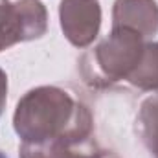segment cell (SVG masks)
Returning <instances> with one entry per match:
<instances>
[{"mask_svg": "<svg viewBox=\"0 0 158 158\" xmlns=\"http://www.w3.org/2000/svg\"><path fill=\"white\" fill-rule=\"evenodd\" d=\"M77 158H118L112 151H107V149H94V147H90V149H86V151H83Z\"/></svg>", "mask_w": 158, "mask_h": 158, "instance_id": "cell-9", "label": "cell"}, {"mask_svg": "<svg viewBox=\"0 0 158 158\" xmlns=\"http://www.w3.org/2000/svg\"><path fill=\"white\" fill-rule=\"evenodd\" d=\"M127 81L145 92H158V42H145L142 59Z\"/></svg>", "mask_w": 158, "mask_h": 158, "instance_id": "cell-6", "label": "cell"}, {"mask_svg": "<svg viewBox=\"0 0 158 158\" xmlns=\"http://www.w3.org/2000/svg\"><path fill=\"white\" fill-rule=\"evenodd\" d=\"M13 129L24 143L52 140L88 149L94 132L90 109L66 88L44 85L28 90L17 103Z\"/></svg>", "mask_w": 158, "mask_h": 158, "instance_id": "cell-1", "label": "cell"}, {"mask_svg": "<svg viewBox=\"0 0 158 158\" xmlns=\"http://www.w3.org/2000/svg\"><path fill=\"white\" fill-rule=\"evenodd\" d=\"M90 149V147H88ZM86 149H76L61 140L42 142V143H20L19 158H77Z\"/></svg>", "mask_w": 158, "mask_h": 158, "instance_id": "cell-8", "label": "cell"}, {"mask_svg": "<svg viewBox=\"0 0 158 158\" xmlns=\"http://www.w3.org/2000/svg\"><path fill=\"white\" fill-rule=\"evenodd\" d=\"M136 131L145 149L158 158V94L143 99L136 119Z\"/></svg>", "mask_w": 158, "mask_h": 158, "instance_id": "cell-7", "label": "cell"}, {"mask_svg": "<svg viewBox=\"0 0 158 158\" xmlns=\"http://www.w3.org/2000/svg\"><path fill=\"white\" fill-rule=\"evenodd\" d=\"M61 30L76 48H86L98 39L101 28V7L98 0H61Z\"/></svg>", "mask_w": 158, "mask_h": 158, "instance_id": "cell-4", "label": "cell"}, {"mask_svg": "<svg viewBox=\"0 0 158 158\" xmlns=\"http://www.w3.org/2000/svg\"><path fill=\"white\" fill-rule=\"evenodd\" d=\"M6 101H7V76H6V72L0 68V116H2V112H4Z\"/></svg>", "mask_w": 158, "mask_h": 158, "instance_id": "cell-10", "label": "cell"}, {"mask_svg": "<svg viewBox=\"0 0 158 158\" xmlns=\"http://www.w3.org/2000/svg\"><path fill=\"white\" fill-rule=\"evenodd\" d=\"M123 26L138 31L143 39L158 33V4L155 0H116L112 7V28Z\"/></svg>", "mask_w": 158, "mask_h": 158, "instance_id": "cell-5", "label": "cell"}, {"mask_svg": "<svg viewBox=\"0 0 158 158\" xmlns=\"http://www.w3.org/2000/svg\"><path fill=\"white\" fill-rule=\"evenodd\" d=\"M48 30V13L40 0H0V52L40 39Z\"/></svg>", "mask_w": 158, "mask_h": 158, "instance_id": "cell-3", "label": "cell"}, {"mask_svg": "<svg viewBox=\"0 0 158 158\" xmlns=\"http://www.w3.org/2000/svg\"><path fill=\"white\" fill-rule=\"evenodd\" d=\"M145 48V39L131 30L116 26L112 31L81 57L79 70L85 83L96 88L109 86L118 81H127L138 66Z\"/></svg>", "mask_w": 158, "mask_h": 158, "instance_id": "cell-2", "label": "cell"}]
</instances>
